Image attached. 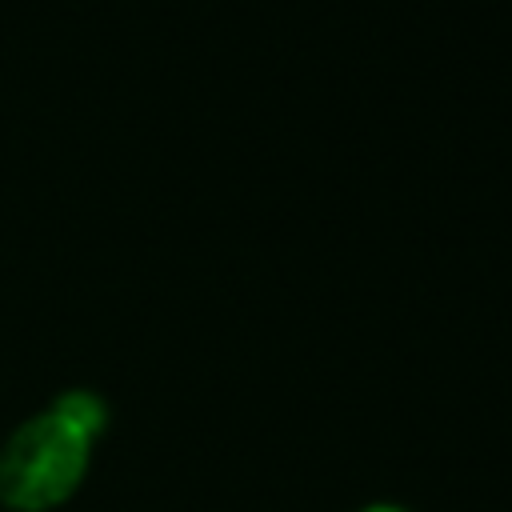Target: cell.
<instances>
[{
    "instance_id": "cell-1",
    "label": "cell",
    "mask_w": 512,
    "mask_h": 512,
    "mask_svg": "<svg viewBox=\"0 0 512 512\" xmlns=\"http://www.w3.org/2000/svg\"><path fill=\"white\" fill-rule=\"evenodd\" d=\"M96 440L60 400L32 412L0 448V504L8 512H52L68 504L88 476Z\"/></svg>"
},
{
    "instance_id": "cell-2",
    "label": "cell",
    "mask_w": 512,
    "mask_h": 512,
    "mask_svg": "<svg viewBox=\"0 0 512 512\" xmlns=\"http://www.w3.org/2000/svg\"><path fill=\"white\" fill-rule=\"evenodd\" d=\"M356 512H412V508L400 504V500H368V504H360Z\"/></svg>"
}]
</instances>
